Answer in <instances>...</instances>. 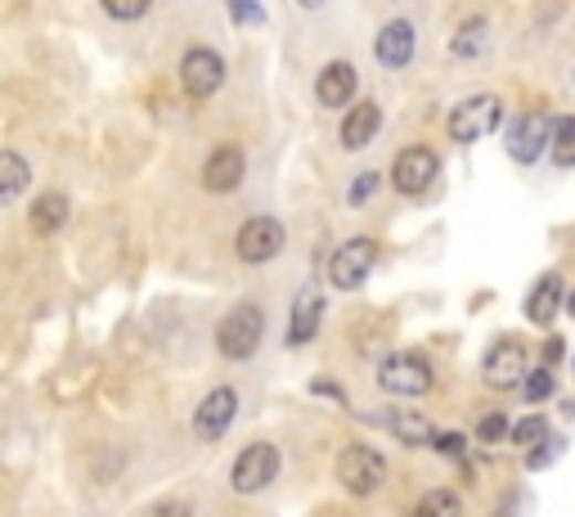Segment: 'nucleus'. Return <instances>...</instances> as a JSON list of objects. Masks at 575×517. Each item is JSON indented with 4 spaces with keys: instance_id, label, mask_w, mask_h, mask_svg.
<instances>
[{
    "instance_id": "nucleus-28",
    "label": "nucleus",
    "mask_w": 575,
    "mask_h": 517,
    "mask_svg": "<svg viewBox=\"0 0 575 517\" xmlns=\"http://www.w3.org/2000/svg\"><path fill=\"white\" fill-rule=\"evenodd\" d=\"M509 432H513V423H509V414H499V410H490V414L477 423V441H485V445L509 441Z\"/></svg>"
},
{
    "instance_id": "nucleus-13",
    "label": "nucleus",
    "mask_w": 575,
    "mask_h": 517,
    "mask_svg": "<svg viewBox=\"0 0 575 517\" xmlns=\"http://www.w3.org/2000/svg\"><path fill=\"white\" fill-rule=\"evenodd\" d=\"M548 117L544 113H522L518 122H513V131H509V154L522 162V167H531V162H540V154H544V145H548Z\"/></svg>"
},
{
    "instance_id": "nucleus-17",
    "label": "nucleus",
    "mask_w": 575,
    "mask_h": 517,
    "mask_svg": "<svg viewBox=\"0 0 575 517\" xmlns=\"http://www.w3.org/2000/svg\"><path fill=\"white\" fill-rule=\"evenodd\" d=\"M355 91H359V77H355L351 63H328L315 82V95H320L324 108H346L355 99Z\"/></svg>"
},
{
    "instance_id": "nucleus-8",
    "label": "nucleus",
    "mask_w": 575,
    "mask_h": 517,
    "mask_svg": "<svg viewBox=\"0 0 575 517\" xmlns=\"http://www.w3.org/2000/svg\"><path fill=\"white\" fill-rule=\"evenodd\" d=\"M283 225L274 221V217H252V221H243L239 225V239H234V252H239V262H248V266H265V262H274V256L283 252Z\"/></svg>"
},
{
    "instance_id": "nucleus-11",
    "label": "nucleus",
    "mask_w": 575,
    "mask_h": 517,
    "mask_svg": "<svg viewBox=\"0 0 575 517\" xmlns=\"http://www.w3.org/2000/svg\"><path fill=\"white\" fill-rule=\"evenodd\" d=\"M526 347L522 342H494L481 360V378L485 387H494V392H513V387H522L526 378Z\"/></svg>"
},
{
    "instance_id": "nucleus-4",
    "label": "nucleus",
    "mask_w": 575,
    "mask_h": 517,
    "mask_svg": "<svg viewBox=\"0 0 575 517\" xmlns=\"http://www.w3.org/2000/svg\"><path fill=\"white\" fill-rule=\"evenodd\" d=\"M431 365L422 360V356H414V351H400V356H387L383 365H378V387L383 392H391V397H427L431 392Z\"/></svg>"
},
{
    "instance_id": "nucleus-3",
    "label": "nucleus",
    "mask_w": 575,
    "mask_h": 517,
    "mask_svg": "<svg viewBox=\"0 0 575 517\" xmlns=\"http://www.w3.org/2000/svg\"><path fill=\"white\" fill-rule=\"evenodd\" d=\"M279 445H270V441H252V445H243L239 450V460H234V468H230V486L239 490V495H257V490H265L274 477H279Z\"/></svg>"
},
{
    "instance_id": "nucleus-10",
    "label": "nucleus",
    "mask_w": 575,
    "mask_h": 517,
    "mask_svg": "<svg viewBox=\"0 0 575 517\" xmlns=\"http://www.w3.org/2000/svg\"><path fill=\"white\" fill-rule=\"evenodd\" d=\"M221 82H226V59L216 54V50L194 45V50L180 59V86H185L194 99L216 95V91H221Z\"/></svg>"
},
{
    "instance_id": "nucleus-33",
    "label": "nucleus",
    "mask_w": 575,
    "mask_h": 517,
    "mask_svg": "<svg viewBox=\"0 0 575 517\" xmlns=\"http://www.w3.org/2000/svg\"><path fill=\"white\" fill-rule=\"evenodd\" d=\"M149 517H194V513H189V504H185V499H163V504H154V508H149Z\"/></svg>"
},
{
    "instance_id": "nucleus-32",
    "label": "nucleus",
    "mask_w": 575,
    "mask_h": 517,
    "mask_svg": "<svg viewBox=\"0 0 575 517\" xmlns=\"http://www.w3.org/2000/svg\"><path fill=\"white\" fill-rule=\"evenodd\" d=\"M230 10H234V19H239L243 28H257V23L265 19V10H261V6H252V0H230Z\"/></svg>"
},
{
    "instance_id": "nucleus-24",
    "label": "nucleus",
    "mask_w": 575,
    "mask_h": 517,
    "mask_svg": "<svg viewBox=\"0 0 575 517\" xmlns=\"http://www.w3.org/2000/svg\"><path fill=\"white\" fill-rule=\"evenodd\" d=\"M414 517H463V499H459V490H427L422 499H418V508H414Z\"/></svg>"
},
{
    "instance_id": "nucleus-30",
    "label": "nucleus",
    "mask_w": 575,
    "mask_h": 517,
    "mask_svg": "<svg viewBox=\"0 0 575 517\" xmlns=\"http://www.w3.org/2000/svg\"><path fill=\"white\" fill-rule=\"evenodd\" d=\"M557 450H562V441H553V436H544L535 450H531V460H526V468L531 473H540V468H548L553 460H557Z\"/></svg>"
},
{
    "instance_id": "nucleus-19",
    "label": "nucleus",
    "mask_w": 575,
    "mask_h": 517,
    "mask_svg": "<svg viewBox=\"0 0 575 517\" xmlns=\"http://www.w3.org/2000/svg\"><path fill=\"white\" fill-rule=\"evenodd\" d=\"M28 184H32V167H28V158L14 154V149H0V208L14 203V199H23Z\"/></svg>"
},
{
    "instance_id": "nucleus-21",
    "label": "nucleus",
    "mask_w": 575,
    "mask_h": 517,
    "mask_svg": "<svg viewBox=\"0 0 575 517\" xmlns=\"http://www.w3.org/2000/svg\"><path fill=\"white\" fill-rule=\"evenodd\" d=\"M387 428L396 432V441H405V445H431V419L427 414H418V410H396V414H387Z\"/></svg>"
},
{
    "instance_id": "nucleus-35",
    "label": "nucleus",
    "mask_w": 575,
    "mask_h": 517,
    "mask_svg": "<svg viewBox=\"0 0 575 517\" xmlns=\"http://www.w3.org/2000/svg\"><path fill=\"white\" fill-rule=\"evenodd\" d=\"M297 6H302V10H320V6H324V0H297Z\"/></svg>"
},
{
    "instance_id": "nucleus-22",
    "label": "nucleus",
    "mask_w": 575,
    "mask_h": 517,
    "mask_svg": "<svg viewBox=\"0 0 575 517\" xmlns=\"http://www.w3.org/2000/svg\"><path fill=\"white\" fill-rule=\"evenodd\" d=\"M485 41H490V23L477 14V19H468V23L450 36V54H454V59H477V54L485 50Z\"/></svg>"
},
{
    "instance_id": "nucleus-15",
    "label": "nucleus",
    "mask_w": 575,
    "mask_h": 517,
    "mask_svg": "<svg viewBox=\"0 0 575 517\" xmlns=\"http://www.w3.org/2000/svg\"><path fill=\"white\" fill-rule=\"evenodd\" d=\"M562 306H566V288H562V279H557V275H540L535 288L526 293V319H531V325H540V329H548Z\"/></svg>"
},
{
    "instance_id": "nucleus-5",
    "label": "nucleus",
    "mask_w": 575,
    "mask_h": 517,
    "mask_svg": "<svg viewBox=\"0 0 575 517\" xmlns=\"http://www.w3.org/2000/svg\"><path fill=\"white\" fill-rule=\"evenodd\" d=\"M499 117H503V99L499 95H468L454 113H450V140L472 145L490 131H499Z\"/></svg>"
},
{
    "instance_id": "nucleus-9",
    "label": "nucleus",
    "mask_w": 575,
    "mask_h": 517,
    "mask_svg": "<svg viewBox=\"0 0 575 517\" xmlns=\"http://www.w3.org/2000/svg\"><path fill=\"white\" fill-rule=\"evenodd\" d=\"M234 414H239L234 387H211V392L198 401V410H194V436L198 441H221L234 428Z\"/></svg>"
},
{
    "instance_id": "nucleus-18",
    "label": "nucleus",
    "mask_w": 575,
    "mask_h": 517,
    "mask_svg": "<svg viewBox=\"0 0 575 517\" xmlns=\"http://www.w3.org/2000/svg\"><path fill=\"white\" fill-rule=\"evenodd\" d=\"M324 325V297L320 293H302L293 302V319H288V347H306Z\"/></svg>"
},
{
    "instance_id": "nucleus-16",
    "label": "nucleus",
    "mask_w": 575,
    "mask_h": 517,
    "mask_svg": "<svg viewBox=\"0 0 575 517\" xmlns=\"http://www.w3.org/2000/svg\"><path fill=\"white\" fill-rule=\"evenodd\" d=\"M378 131H383V108L359 99L342 122V149H365V145L378 140Z\"/></svg>"
},
{
    "instance_id": "nucleus-14",
    "label": "nucleus",
    "mask_w": 575,
    "mask_h": 517,
    "mask_svg": "<svg viewBox=\"0 0 575 517\" xmlns=\"http://www.w3.org/2000/svg\"><path fill=\"white\" fill-rule=\"evenodd\" d=\"M414 45H418V36H414V23L409 19H391L378 36H374V59L383 63V68H405V63L414 59Z\"/></svg>"
},
{
    "instance_id": "nucleus-6",
    "label": "nucleus",
    "mask_w": 575,
    "mask_h": 517,
    "mask_svg": "<svg viewBox=\"0 0 575 517\" xmlns=\"http://www.w3.org/2000/svg\"><path fill=\"white\" fill-rule=\"evenodd\" d=\"M374 262H378V243L374 239H346L337 252H333V262H328V279H333V288H342V293H351V288H359L369 279V271H374Z\"/></svg>"
},
{
    "instance_id": "nucleus-31",
    "label": "nucleus",
    "mask_w": 575,
    "mask_h": 517,
    "mask_svg": "<svg viewBox=\"0 0 575 517\" xmlns=\"http://www.w3.org/2000/svg\"><path fill=\"white\" fill-rule=\"evenodd\" d=\"M431 445H437L446 460H463V450H468V441L459 432H437V436H431Z\"/></svg>"
},
{
    "instance_id": "nucleus-1",
    "label": "nucleus",
    "mask_w": 575,
    "mask_h": 517,
    "mask_svg": "<svg viewBox=\"0 0 575 517\" xmlns=\"http://www.w3.org/2000/svg\"><path fill=\"white\" fill-rule=\"evenodd\" d=\"M261 338H265V310L257 302H239L221 325H216V351L226 360H252Z\"/></svg>"
},
{
    "instance_id": "nucleus-2",
    "label": "nucleus",
    "mask_w": 575,
    "mask_h": 517,
    "mask_svg": "<svg viewBox=\"0 0 575 517\" xmlns=\"http://www.w3.org/2000/svg\"><path fill=\"white\" fill-rule=\"evenodd\" d=\"M337 482L351 490V495H374L383 482H387V460L378 455L374 445H346L337 455Z\"/></svg>"
},
{
    "instance_id": "nucleus-20",
    "label": "nucleus",
    "mask_w": 575,
    "mask_h": 517,
    "mask_svg": "<svg viewBox=\"0 0 575 517\" xmlns=\"http://www.w3.org/2000/svg\"><path fill=\"white\" fill-rule=\"evenodd\" d=\"M28 225L36 234H59L67 225V199L63 193H41V199L32 203V212H28Z\"/></svg>"
},
{
    "instance_id": "nucleus-36",
    "label": "nucleus",
    "mask_w": 575,
    "mask_h": 517,
    "mask_svg": "<svg viewBox=\"0 0 575 517\" xmlns=\"http://www.w3.org/2000/svg\"><path fill=\"white\" fill-rule=\"evenodd\" d=\"M566 310H571V315H575V293H571V297H566Z\"/></svg>"
},
{
    "instance_id": "nucleus-12",
    "label": "nucleus",
    "mask_w": 575,
    "mask_h": 517,
    "mask_svg": "<svg viewBox=\"0 0 575 517\" xmlns=\"http://www.w3.org/2000/svg\"><path fill=\"white\" fill-rule=\"evenodd\" d=\"M248 176V158L239 145H221V149H211L207 154V167H202V184L211 193H234Z\"/></svg>"
},
{
    "instance_id": "nucleus-34",
    "label": "nucleus",
    "mask_w": 575,
    "mask_h": 517,
    "mask_svg": "<svg viewBox=\"0 0 575 517\" xmlns=\"http://www.w3.org/2000/svg\"><path fill=\"white\" fill-rule=\"evenodd\" d=\"M562 356H566V342H562V338H548V342H544V369H553Z\"/></svg>"
},
{
    "instance_id": "nucleus-27",
    "label": "nucleus",
    "mask_w": 575,
    "mask_h": 517,
    "mask_svg": "<svg viewBox=\"0 0 575 517\" xmlns=\"http://www.w3.org/2000/svg\"><path fill=\"white\" fill-rule=\"evenodd\" d=\"M100 6H104L108 19H117V23H135V19L149 14L154 0H100Z\"/></svg>"
},
{
    "instance_id": "nucleus-7",
    "label": "nucleus",
    "mask_w": 575,
    "mask_h": 517,
    "mask_svg": "<svg viewBox=\"0 0 575 517\" xmlns=\"http://www.w3.org/2000/svg\"><path fill=\"white\" fill-rule=\"evenodd\" d=\"M437 171H441V158H437V154H431L427 145H409V149H400L396 162H391V184H396V193H405V199H418V193L431 189Z\"/></svg>"
},
{
    "instance_id": "nucleus-23",
    "label": "nucleus",
    "mask_w": 575,
    "mask_h": 517,
    "mask_svg": "<svg viewBox=\"0 0 575 517\" xmlns=\"http://www.w3.org/2000/svg\"><path fill=\"white\" fill-rule=\"evenodd\" d=\"M548 154L553 167H575V117H557L548 126Z\"/></svg>"
},
{
    "instance_id": "nucleus-29",
    "label": "nucleus",
    "mask_w": 575,
    "mask_h": 517,
    "mask_svg": "<svg viewBox=\"0 0 575 517\" xmlns=\"http://www.w3.org/2000/svg\"><path fill=\"white\" fill-rule=\"evenodd\" d=\"M374 189H378V176H374V171L355 176V180H351V189H346V203H351V208H365V203L374 199Z\"/></svg>"
},
{
    "instance_id": "nucleus-26",
    "label": "nucleus",
    "mask_w": 575,
    "mask_h": 517,
    "mask_svg": "<svg viewBox=\"0 0 575 517\" xmlns=\"http://www.w3.org/2000/svg\"><path fill=\"white\" fill-rule=\"evenodd\" d=\"M522 392H526V401H531V405L548 401V397L557 392V382H553V369H544V365H540V369H531V373L522 378Z\"/></svg>"
},
{
    "instance_id": "nucleus-25",
    "label": "nucleus",
    "mask_w": 575,
    "mask_h": 517,
    "mask_svg": "<svg viewBox=\"0 0 575 517\" xmlns=\"http://www.w3.org/2000/svg\"><path fill=\"white\" fill-rule=\"evenodd\" d=\"M544 436H548V423H544L540 414L518 419V423H513V432H509V441H513V445H522V450H535Z\"/></svg>"
}]
</instances>
